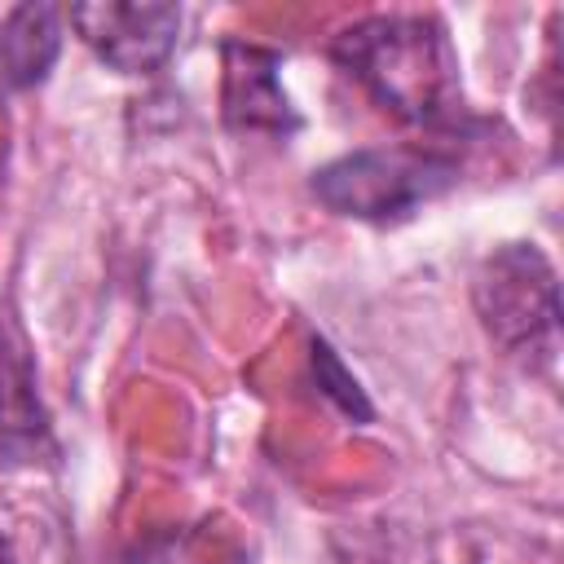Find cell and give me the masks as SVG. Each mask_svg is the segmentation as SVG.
<instances>
[{
    "label": "cell",
    "mask_w": 564,
    "mask_h": 564,
    "mask_svg": "<svg viewBox=\"0 0 564 564\" xmlns=\"http://www.w3.org/2000/svg\"><path fill=\"white\" fill-rule=\"evenodd\" d=\"M330 57L388 115L427 132H467L476 115L463 97L458 53L436 13H370L335 31Z\"/></svg>",
    "instance_id": "obj_1"
},
{
    "label": "cell",
    "mask_w": 564,
    "mask_h": 564,
    "mask_svg": "<svg viewBox=\"0 0 564 564\" xmlns=\"http://www.w3.org/2000/svg\"><path fill=\"white\" fill-rule=\"evenodd\" d=\"M463 176L458 159L441 145H366L348 150L313 172V194L322 207L366 225H401L423 203L454 189Z\"/></svg>",
    "instance_id": "obj_2"
},
{
    "label": "cell",
    "mask_w": 564,
    "mask_h": 564,
    "mask_svg": "<svg viewBox=\"0 0 564 564\" xmlns=\"http://www.w3.org/2000/svg\"><path fill=\"white\" fill-rule=\"evenodd\" d=\"M471 300L480 326L511 357H555L560 344V282L533 242H507L476 269Z\"/></svg>",
    "instance_id": "obj_3"
},
{
    "label": "cell",
    "mask_w": 564,
    "mask_h": 564,
    "mask_svg": "<svg viewBox=\"0 0 564 564\" xmlns=\"http://www.w3.org/2000/svg\"><path fill=\"white\" fill-rule=\"evenodd\" d=\"M57 458L53 419L40 397L35 348L13 300H0V476Z\"/></svg>",
    "instance_id": "obj_4"
},
{
    "label": "cell",
    "mask_w": 564,
    "mask_h": 564,
    "mask_svg": "<svg viewBox=\"0 0 564 564\" xmlns=\"http://www.w3.org/2000/svg\"><path fill=\"white\" fill-rule=\"evenodd\" d=\"M66 18L79 40L119 75H154L176 53L181 35V9L159 0H97L75 4Z\"/></svg>",
    "instance_id": "obj_5"
},
{
    "label": "cell",
    "mask_w": 564,
    "mask_h": 564,
    "mask_svg": "<svg viewBox=\"0 0 564 564\" xmlns=\"http://www.w3.org/2000/svg\"><path fill=\"white\" fill-rule=\"evenodd\" d=\"M220 119L238 137H291L300 110L282 88V53L251 40L220 44Z\"/></svg>",
    "instance_id": "obj_6"
},
{
    "label": "cell",
    "mask_w": 564,
    "mask_h": 564,
    "mask_svg": "<svg viewBox=\"0 0 564 564\" xmlns=\"http://www.w3.org/2000/svg\"><path fill=\"white\" fill-rule=\"evenodd\" d=\"M62 9L4 4L0 9V88H35L62 53Z\"/></svg>",
    "instance_id": "obj_7"
},
{
    "label": "cell",
    "mask_w": 564,
    "mask_h": 564,
    "mask_svg": "<svg viewBox=\"0 0 564 564\" xmlns=\"http://www.w3.org/2000/svg\"><path fill=\"white\" fill-rule=\"evenodd\" d=\"M308 366H313L317 392H322L344 419H352V423H370V419H375V405H370L366 388L357 383V375L344 366V357H339L322 335L308 344Z\"/></svg>",
    "instance_id": "obj_8"
},
{
    "label": "cell",
    "mask_w": 564,
    "mask_h": 564,
    "mask_svg": "<svg viewBox=\"0 0 564 564\" xmlns=\"http://www.w3.org/2000/svg\"><path fill=\"white\" fill-rule=\"evenodd\" d=\"M0 564H13V546H9V538L0 533Z\"/></svg>",
    "instance_id": "obj_9"
}]
</instances>
